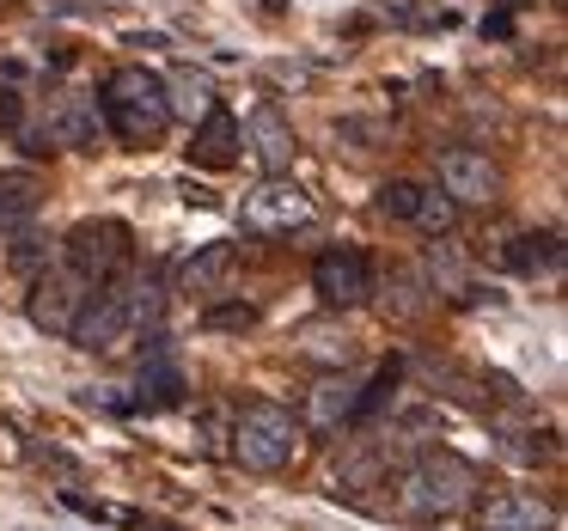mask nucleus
Returning <instances> with one entry per match:
<instances>
[{"label":"nucleus","instance_id":"7ed1b4c3","mask_svg":"<svg viewBox=\"0 0 568 531\" xmlns=\"http://www.w3.org/2000/svg\"><path fill=\"white\" fill-rule=\"evenodd\" d=\"M397 489H404V513H416V519H446V513H458V507L470 501V489H477V470H470L458 452H428L404 482H397Z\"/></svg>","mask_w":568,"mask_h":531},{"label":"nucleus","instance_id":"ddd939ff","mask_svg":"<svg viewBox=\"0 0 568 531\" xmlns=\"http://www.w3.org/2000/svg\"><path fill=\"white\" fill-rule=\"evenodd\" d=\"M239 251L226 245V238H214V245H196V257H184V269H178V287L184 294H214V287L233 275Z\"/></svg>","mask_w":568,"mask_h":531},{"label":"nucleus","instance_id":"4468645a","mask_svg":"<svg viewBox=\"0 0 568 531\" xmlns=\"http://www.w3.org/2000/svg\"><path fill=\"white\" fill-rule=\"evenodd\" d=\"M483 531H556V513L544 501H531V494H501L483 513Z\"/></svg>","mask_w":568,"mask_h":531},{"label":"nucleus","instance_id":"aec40b11","mask_svg":"<svg viewBox=\"0 0 568 531\" xmlns=\"http://www.w3.org/2000/svg\"><path fill=\"white\" fill-rule=\"evenodd\" d=\"M428 275H434V287H440V294H470V287H465V263H458L453 245H434L428 251Z\"/></svg>","mask_w":568,"mask_h":531},{"label":"nucleus","instance_id":"0eeeda50","mask_svg":"<svg viewBox=\"0 0 568 531\" xmlns=\"http://www.w3.org/2000/svg\"><path fill=\"white\" fill-rule=\"evenodd\" d=\"M312 221V196L287 177H270L245 196V226L251 233H294V226Z\"/></svg>","mask_w":568,"mask_h":531},{"label":"nucleus","instance_id":"6e6552de","mask_svg":"<svg viewBox=\"0 0 568 531\" xmlns=\"http://www.w3.org/2000/svg\"><path fill=\"white\" fill-rule=\"evenodd\" d=\"M440 190H446L453 208H489L495 190H501V177H495V165L483 160V153L453 147V153H440Z\"/></svg>","mask_w":568,"mask_h":531},{"label":"nucleus","instance_id":"dca6fc26","mask_svg":"<svg viewBox=\"0 0 568 531\" xmlns=\"http://www.w3.org/2000/svg\"><path fill=\"white\" fill-rule=\"evenodd\" d=\"M165 104H172V116H190V123H196L214 104V80L196 74V68H178V74L165 80Z\"/></svg>","mask_w":568,"mask_h":531},{"label":"nucleus","instance_id":"f3484780","mask_svg":"<svg viewBox=\"0 0 568 531\" xmlns=\"http://www.w3.org/2000/svg\"><path fill=\"white\" fill-rule=\"evenodd\" d=\"M355 404H361V385H355V379H324L318 397H312V421H318V428L355 421Z\"/></svg>","mask_w":568,"mask_h":531},{"label":"nucleus","instance_id":"1a4fd4ad","mask_svg":"<svg viewBox=\"0 0 568 531\" xmlns=\"http://www.w3.org/2000/svg\"><path fill=\"white\" fill-rule=\"evenodd\" d=\"M312 287H318L324 306H361V299H373V263L348 245L324 251L318 269H312Z\"/></svg>","mask_w":568,"mask_h":531},{"label":"nucleus","instance_id":"6ab92c4d","mask_svg":"<svg viewBox=\"0 0 568 531\" xmlns=\"http://www.w3.org/2000/svg\"><path fill=\"white\" fill-rule=\"evenodd\" d=\"M416 208H422V184H409V177L379 184V214L385 221H416Z\"/></svg>","mask_w":568,"mask_h":531},{"label":"nucleus","instance_id":"a211bd4d","mask_svg":"<svg viewBox=\"0 0 568 531\" xmlns=\"http://www.w3.org/2000/svg\"><path fill=\"white\" fill-rule=\"evenodd\" d=\"M507 263H514L519 275H544V269H556V263H562V245H556V233H526V238H514Z\"/></svg>","mask_w":568,"mask_h":531},{"label":"nucleus","instance_id":"393cba45","mask_svg":"<svg viewBox=\"0 0 568 531\" xmlns=\"http://www.w3.org/2000/svg\"><path fill=\"white\" fill-rule=\"evenodd\" d=\"M19 116H26L19 92H13V86H0V129H19Z\"/></svg>","mask_w":568,"mask_h":531},{"label":"nucleus","instance_id":"423d86ee","mask_svg":"<svg viewBox=\"0 0 568 531\" xmlns=\"http://www.w3.org/2000/svg\"><path fill=\"white\" fill-rule=\"evenodd\" d=\"M87 294L92 287L80 282L74 269H43L38 282H31V299H26V312H31V324H38V330H74V318H80V306H87Z\"/></svg>","mask_w":568,"mask_h":531},{"label":"nucleus","instance_id":"412c9836","mask_svg":"<svg viewBox=\"0 0 568 531\" xmlns=\"http://www.w3.org/2000/svg\"><path fill=\"white\" fill-rule=\"evenodd\" d=\"M385 312H392V318H422V312H428V299H422V282H416L409 269L392 282V294H385Z\"/></svg>","mask_w":568,"mask_h":531},{"label":"nucleus","instance_id":"f03ea898","mask_svg":"<svg viewBox=\"0 0 568 531\" xmlns=\"http://www.w3.org/2000/svg\"><path fill=\"white\" fill-rule=\"evenodd\" d=\"M99 116L116 129V141L129 147H148V141L165 135L172 123V104H165V80L148 74V68H116L99 92Z\"/></svg>","mask_w":568,"mask_h":531},{"label":"nucleus","instance_id":"9d476101","mask_svg":"<svg viewBox=\"0 0 568 531\" xmlns=\"http://www.w3.org/2000/svg\"><path fill=\"white\" fill-rule=\"evenodd\" d=\"M245 135H251V153H257V165H263L270 177H282L287 165L300 160V135H294V123H287L275 104H257V111H251Z\"/></svg>","mask_w":568,"mask_h":531},{"label":"nucleus","instance_id":"9b49d317","mask_svg":"<svg viewBox=\"0 0 568 531\" xmlns=\"http://www.w3.org/2000/svg\"><path fill=\"white\" fill-rule=\"evenodd\" d=\"M239 141H245V129H239V116L226 111V104H209V111L196 116V141H190V165H209V172H226V165L239 160Z\"/></svg>","mask_w":568,"mask_h":531},{"label":"nucleus","instance_id":"2eb2a0df","mask_svg":"<svg viewBox=\"0 0 568 531\" xmlns=\"http://www.w3.org/2000/svg\"><path fill=\"white\" fill-rule=\"evenodd\" d=\"M184 367H178L172 355H153L148 367H141V404L148 409H172V404H184Z\"/></svg>","mask_w":568,"mask_h":531},{"label":"nucleus","instance_id":"f8f14e48","mask_svg":"<svg viewBox=\"0 0 568 531\" xmlns=\"http://www.w3.org/2000/svg\"><path fill=\"white\" fill-rule=\"evenodd\" d=\"M50 141L55 147H87V141H99V99L62 92V99L50 104Z\"/></svg>","mask_w":568,"mask_h":531},{"label":"nucleus","instance_id":"f257e3e1","mask_svg":"<svg viewBox=\"0 0 568 531\" xmlns=\"http://www.w3.org/2000/svg\"><path fill=\"white\" fill-rule=\"evenodd\" d=\"M148 324H160V282H153V275H116V282H104L87 294V306H80V318L68 336H74L87 355H116V348H129Z\"/></svg>","mask_w":568,"mask_h":531},{"label":"nucleus","instance_id":"5701e85b","mask_svg":"<svg viewBox=\"0 0 568 531\" xmlns=\"http://www.w3.org/2000/svg\"><path fill=\"white\" fill-rule=\"evenodd\" d=\"M209 324L214 330H251V324H257V306H221V312H209Z\"/></svg>","mask_w":568,"mask_h":531},{"label":"nucleus","instance_id":"20e7f679","mask_svg":"<svg viewBox=\"0 0 568 531\" xmlns=\"http://www.w3.org/2000/svg\"><path fill=\"white\" fill-rule=\"evenodd\" d=\"M294 446H300V421L282 404H251L233 421V458L245 470H282L294 458Z\"/></svg>","mask_w":568,"mask_h":531},{"label":"nucleus","instance_id":"b1692460","mask_svg":"<svg viewBox=\"0 0 568 531\" xmlns=\"http://www.w3.org/2000/svg\"><path fill=\"white\" fill-rule=\"evenodd\" d=\"M38 257H43V238L38 233H26V238H19V245H13V269H38Z\"/></svg>","mask_w":568,"mask_h":531},{"label":"nucleus","instance_id":"4be33fe9","mask_svg":"<svg viewBox=\"0 0 568 531\" xmlns=\"http://www.w3.org/2000/svg\"><path fill=\"white\" fill-rule=\"evenodd\" d=\"M453 202L440 196V190H422V208H416V226H428V233H453Z\"/></svg>","mask_w":568,"mask_h":531},{"label":"nucleus","instance_id":"39448f33","mask_svg":"<svg viewBox=\"0 0 568 531\" xmlns=\"http://www.w3.org/2000/svg\"><path fill=\"white\" fill-rule=\"evenodd\" d=\"M62 251H68V269H74L80 282L104 287V282H116L123 263H129V226L123 221H80Z\"/></svg>","mask_w":568,"mask_h":531}]
</instances>
